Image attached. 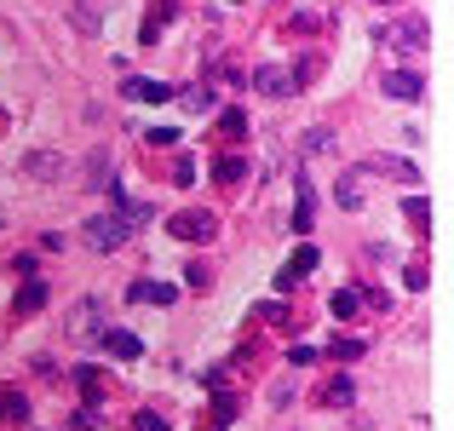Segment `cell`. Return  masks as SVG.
<instances>
[{
	"label": "cell",
	"mask_w": 454,
	"mask_h": 431,
	"mask_svg": "<svg viewBox=\"0 0 454 431\" xmlns=\"http://www.w3.org/2000/svg\"><path fill=\"white\" fill-rule=\"evenodd\" d=\"M81 236H87V247H92V254H115V247H127V242H133V224H127L121 219V213H98V219H87V231H81Z\"/></svg>",
	"instance_id": "cell-1"
},
{
	"label": "cell",
	"mask_w": 454,
	"mask_h": 431,
	"mask_svg": "<svg viewBox=\"0 0 454 431\" xmlns=\"http://www.w3.org/2000/svg\"><path fill=\"white\" fill-rule=\"evenodd\" d=\"M104 333V299L87 294L75 310H69V340H98Z\"/></svg>",
	"instance_id": "cell-2"
},
{
	"label": "cell",
	"mask_w": 454,
	"mask_h": 431,
	"mask_svg": "<svg viewBox=\"0 0 454 431\" xmlns=\"http://www.w3.org/2000/svg\"><path fill=\"white\" fill-rule=\"evenodd\" d=\"M167 236H178V242H207L213 236V213H201V208L173 213V219H167Z\"/></svg>",
	"instance_id": "cell-3"
},
{
	"label": "cell",
	"mask_w": 454,
	"mask_h": 431,
	"mask_svg": "<svg viewBox=\"0 0 454 431\" xmlns=\"http://www.w3.org/2000/svg\"><path fill=\"white\" fill-rule=\"evenodd\" d=\"M254 87L265 92V98H288V92H294L288 64H259V69H254Z\"/></svg>",
	"instance_id": "cell-4"
},
{
	"label": "cell",
	"mask_w": 454,
	"mask_h": 431,
	"mask_svg": "<svg viewBox=\"0 0 454 431\" xmlns=\"http://www.w3.org/2000/svg\"><path fill=\"white\" fill-rule=\"evenodd\" d=\"M380 41L386 46H426V18H397L380 29Z\"/></svg>",
	"instance_id": "cell-5"
},
{
	"label": "cell",
	"mask_w": 454,
	"mask_h": 431,
	"mask_svg": "<svg viewBox=\"0 0 454 431\" xmlns=\"http://www.w3.org/2000/svg\"><path fill=\"white\" fill-rule=\"evenodd\" d=\"M121 92L133 104H167V98H173V87H167V81H145V75H127Z\"/></svg>",
	"instance_id": "cell-6"
},
{
	"label": "cell",
	"mask_w": 454,
	"mask_h": 431,
	"mask_svg": "<svg viewBox=\"0 0 454 431\" xmlns=\"http://www.w3.org/2000/svg\"><path fill=\"white\" fill-rule=\"evenodd\" d=\"M317 403H322V409H351V403H356V380L351 374H333L328 386L317 391Z\"/></svg>",
	"instance_id": "cell-7"
},
{
	"label": "cell",
	"mask_w": 454,
	"mask_h": 431,
	"mask_svg": "<svg viewBox=\"0 0 454 431\" xmlns=\"http://www.w3.org/2000/svg\"><path fill=\"white\" fill-rule=\"evenodd\" d=\"M92 345H104V351H110V357H121V363H133V357L145 351V345H138V333H127V328H104Z\"/></svg>",
	"instance_id": "cell-8"
},
{
	"label": "cell",
	"mask_w": 454,
	"mask_h": 431,
	"mask_svg": "<svg viewBox=\"0 0 454 431\" xmlns=\"http://www.w3.org/2000/svg\"><path fill=\"white\" fill-rule=\"evenodd\" d=\"M386 92H391V98H420V92H426V75H420V69H391V75H386Z\"/></svg>",
	"instance_id": "cell-9"
},
{
	"label": "cell",
	"mask_w": 454,
	"mask_h": 431,
	"mask_svg": "<svg viewBox=\"0 0 454 431\" xmlns=\"http://www.w3.org/2000/svg\"><path fill=\"white\" fill-rule=\"evenodd\" d=\"M310 270H317V247H300V254H294L288 265H282V277H277V287H282V294H288V287L300 282V277H310Z\"/></svg>",
	"instance_id": "cell-10"
},
{
	"label": "cell",
	"mask_w": 454,
	"mask_h": 431,
	"mask_svg": "<svg viewBox=\"0 0 454 431\" xmlns=\"http://www.w3.org/2000/svg\"><path fill=\"white\" fill-rule=\"evenodd\" d=\"M41 305H46V287L29 277V282L18 287V299H12V317H35V310H41Z\"/></svg>",
	"instance_id": "cell-11"
},
{
	"label": "cell",
	"mask_w": 454,
	"mask_h": 431,
	"mask_svg": "<svg viewBox=\"0 0 454 431\" xmlns=\"http://www.w3.org/2000/svg\"><path fill=\"white\" fill-rule=\"evenodd\" d=\"M127 299H138V305H173V282H133V294Z\"/></svg>",
	"instance_id": "cell-12"
},
{
	"label": "cell",
	"mask_w": 454,
	"mask_h": 431,
	"mask_svg": "<svg viewBox=\"0 0 454 431\" xmlns=\"http://www.w3.org/2000/svg\"><path fill=\"white\" fill-rule=\"evenodd\" d=\"M167 18H173V0H155V6H150V18L138 23V41H161Z\"/></svg>",
	"instance_id": "cell-13"
},
{
	"label": "cell",
	"mask_w": 454,
	"mask_h": 431,
	"mask_svg": "<svg viewBox=\"0 0 454 431\" xmlns=\"http://www.w3.org/2000/svg\"><path fill=\"white\" fill-rule=\"evenodd\" d=\"M75 386H81V397H87V403L104 397V374H98L92 363H75Z\"/></svg>",
	"instance_id": "cell-14"
},
{
	"label": "cell",
	"mask_w": 454,
	"mask_h": 431,
	"mask_svg": "<svg viewBox=\"0 0 454 431\" xmlns=\"http://www.w3.org/2000/svg\"><path fill=\"white\" fill-rule=\"evenodd\" d=\"M0 420H6V426H23V420H29V403H23V391H0Z\"/></svg>",
	"instance_id": "cell-15"
},
{
	"label": "cell",
	"mask_w": 454,
	"mask_h": 431,
	"mask_svg": "<svg viewBox=\"0 0 454 431\" xmlns=\"http://www.w3.org/2000/svg\"><path fill=\"white\" fill-rule=\"evenodd\" d=\"M115 178H110V155L104 150H92V161H87V190H110Z\"/></svg>",
	"instance_id": "cell-16"
},
{
	"label": "cell",
	"mask_w": 454,
	"mask_h": 431,
	"mask_svg": "<svg viewBox=\"0 0 454 431\" xmlns=\"http://www.w3.org/2000/svg\"><path fill=\"white\" fill-rule=\"evenodd\" d=\"M294 231H300V236L310 231V178L305 173H300V201H294Z\"/></svg>",
	"instance_id": "cell-17"
},
{
	"label": "cell",
	"mask_w": 454,
	"mask_h": 431,
	"mask_svg": "<svg viewBox=\"0 0 454 431\" xmlns=\"http://www.w3.org/2000/svg\"><path fill=\"white\" fill-rule=\"evenodd\" d=\"M242 173H247V161H242V155H219V167H213V178H219V184H236Z\"/></svg>",
	"instance_id": "cell-18"
},
{
	"label": "cell",
	"mask_w": 454,
	"mask_h": 431,
	"mask_svg": "<svg viewBox=\"0 0 454 431\" xmlns=\"http://www.w3.org/2000/svg\"><path fill=\"white\" fill-rule=\"evenodd\" d=\"M368 173H397L403 184H414V178H420V167H414V161H368Z\"/></svg>",
	"instance_id": "cell-19"
},
{
	"label": "cell",
	"mask_w": 454,
	"mask_h": 431,
	"mask_svg": "<svg viewBox=\"0 0 454 431\" xmlns=\"http://www.w3.org/2000/svg\"><path fill=\"white\" fill-rule=\"evenodd\" d=\"M356 305H363V299H356V287H340V294L328 299V310H333L340 322H345V317H356Z\"/></svg>",
	"instance_id": "cell-20"
},
{
	"label": "cell",
	"mask_w": 454,
	"mask_h": 431,
	"mask_svg": "<svg viewBox=\"0 0 454 431\" xmlns=\"http://www.w3.org/2000/svg\"><path fill=\"white\" fill-rule=\"evenodd\" d=\"M23 167H29L35 178H58V161H52V150H35V155H23Z\"/></svg>",
	"instance_id": "cell-21"
},
{
	"label": "cell",
	"mask_w": 454,
	"mask_h": 431,
	"mask_svg": "<svg viewBox=\"0 0 454 431\" xmlns=\"http://www.w3.org/2000/svg\"><path fill=\"white\" fill-rule=\"evenodd\" d=\"M69 18H75V29H81V35H98V6H92V0H81Z\"/></svg>",
	"instance_id": "cell-22"
},
{
	"label": "cell",
	"mask_w": 454,
	"mask_h": 431,
	"mask_svg": "<svg viewBox=\"0 0 454 431\" xmlns=\"http://www.w3.org/2000/svg\"><path fill=\"white\" fill-rule=\"evenodd\" d=\"M340 201H345V208H363V173L340 178Z\"/></svg>",
	"instance_id": "cell-23"
},
{
	"label": "cell",
	"mask_w": 454,
	"mask_h": 431,
	"mask_svg": "<svg viewBox=\"0 0 454 431\" xmlns=\"http://www.w3.org/2000/svg\"><path fill=\"white\" fill-rule=\"evenodd\" d=\"M219 133H224V138H242V133H247V115H242V110H224V115H219Z\"/></svg>",
	"instance_id": "cell-24"
},
{
	"label": "cell",
	"mask_w": 454,
	"mask_h": 431,
	"mask_svg": "<svg viewBox=\"0 0 454 431\" xmlns=\"http://www.w3.org/2000/svg\"><path fill=\"white\" fill-rule=\"evenodd\" d=\"M403 213H409V224H420V231H426V219H432V208H426L420 196H409V201H403Z\"/></svg>",
	"instance_id": "cell-25"
},
{
	"label": "cell",
	"mask_w": 454,
	"mask_h": 431,
	"mask_svg": "<svg viewBox=\"0 0 454 431\" xmlns=\"http://www.w3.org/2000/svg\"><path fill=\"white\" fill-rule=\"evenodd\" d=\"M328 357H340V363H351V357H363V340H333Z\"/></svg>",
	"instance_id": "cell-26"
},
{
	"label": "cell",
	"mask_w": 454,
	"mask_h": 431,
	"mask_svg": "<svg viewBox=\"0 0 454 431\" xmlns=\"http://www.w3.org/2000/svg\"><path fill=\"white\" fill-rule=\"evenodd\" d=\"M133 431H167V420H161L155 409H138V414H133Z\"/></svg>",
	"instance_id": "cell-27"
},
{
	"label": "cell",
	"mask_w": 454,
	"mask_h": 431,
	"mask_svg": "<svg viewBox=\"0 0 454 431\" xmlns=\"http://www.w3.org/2000/svg\"><path fill=\"white\" fill-rule=\"evenodd\" d=\"M173 184H196V161H190V155L173 161Z\"/></svg>",
	"instance_id": "cell-28"
},
{
	"label": "cell",
	"mask_w": 454,
	"mask_h": 431,
	"mask_svg": "<svg viewBox=\"0 0 454 431\" xmlns=\"http://www.w3.org/2000/svg\"><path fill=\"white\" fill-rule=\"evenodd\" d=\"M184 104H190V110H213V87H190Z\"/></svg>",
	"instance_id": "cell-29"
},
{
	"label": "cell",
	"mask_w": 454,
	"mask_h": 431,
	"mask_svg": "<svg viewBox=\"0 0 454 431\" xmlns=\"http://www.w3.org/2000/svg\"><path fill=\"white\" fill-rule=\"evenodd\" d=\"M288 363L294 368H310V363H317V351H310V345H288Z\"/></svg>",
	"instance_id": "cell-30"
},
{
	"label": "cell",
	"mask_w": 454,
	"mask_h": 431,
	"mask_svg": "<svg viewBox=\"0 0 454 431\" xmlns=\"http://www.w3.org/2000/svg\"><path fill=\"white\" fill-rule=\"evenodd\" d=\"M150 144H155V150H161V144H178V133H173V127H150V133H145Z\"/></svg>",
	"instance_id": "cell-31"
},
{
	"label": "cell",
	"mask_w": 454,
	"mask_h": 431,
	"mask_svg": "<svg viewBox=\"0 0 454 431\" xmlns=\"http://www.w3.org/2000/svg\"><path fill=\"white\" fill-rule=\"evenodd\" d=\"M0 127H6V115H0Z\"/></svg>",
	"instance_id": "cell-32"
},
{
	"label": "cell",
	"mask_w": 454,
	"mask_h": 431,
	"mask_svg": "<svg viewBox=\"0 0 454 431\" xmlns=\"http://www.w3.org/2000/svg\"><path fill=\"white\" fill-rule=\"evenodd\" d=\"M231 6H236V0H231Z\"/></svg>",
	"instance_id": "cell-33"
}]
</instances>
